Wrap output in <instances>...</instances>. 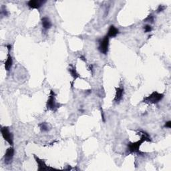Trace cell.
I'll return each mask as SVG.
<instances>
[{
	"label": "cell",
	"instance_id": "6da1fadb",
	"mask_svg": "<svg viewBox=\"0 0 171 171\" xmlns=\"http://www.w3.org/2000/svg\"><path fill=\"white\" fill-rule=\"evenodd\" d=\"M139 133L141 134V138H140L139 141L135 142H130L129 144H128V150L130 153H139V154H144V153H142V152L140 151L139 149L140 146L145 141H151V137H149V135L146 132H144V131H139Z\"/></svg>",
	"mask_w": 171,
	"mask_h": 171
},
{
	"label": "cell",
	"instance_id": "7a4b0ae2",
	"mask_svg": "<svg viewBox=\"0 0 171 171\" xmlns=\"http://www.w3.org/2000/svg\"><path fill=\"white\" fill-rule=\"evenodd\" d=\"M164 97L163 94L158 93L156 91H154L148 96L145 97L143 100V102L145 103H150V104H156L159 101H160Z\"/></svg>",
	"mask_w": 171,
	"mask_h": 171
},
{
	"label": "cell",
	"instance_id": "3957f363",
	"mask_svg": "<svg viewBox=\"0 0 171 171\" xmlns=\"http://www.w3.org/2000/svg\"><path fill=\"white\" fill-rule=\"evenodd\" d=\"M55 93L53 92V90L50 91V96H49V98L47 101V104H46V107L47 109L49 110H51V111H56L58 108H59V104H57L56 102V99H55Z\"/></svg>",
	"mask_w": 171,
	"mask_h": 171
},
{
	"label": "cell",
	"instance_id": "277c9868",
	"mask_svg": "<svg viewBox=\"0 0 171 171\" xmlns=\"http://www.w3.org/2000/svg\"><path fill=\"white\" fill-rule=\"evenodd\" d=\"M1 132L4 139L6 140L7 142H8L9 144L11 146H12L13 144V137L11 133L10 132V131H9L8 127H7V126H4V127H2L1 129Z\"/></svg>",
	"mask_w": 171,
	"mask_h": 171
},
{
	"label": "cell",
	"instance_id": "5b68a950",
	"mask_svg": "<svg viewBox=\"0 0 171 171\" xmlns=\"http://www.w3.org/2000/svg\"><path fill=\"white\" fill-rule=\"evenodd\" d=\"M109 47V37L107 36H105L104 38L100 40L99 42V46H98V50L103 54H106L108 51Z\"/></svg>",
	"mask_w": 171,
	"mask_h": 171
},
{
	"label": "cell",
	"instance_id": "8992f818",
	"mask_svg": "<svg viewBox=\"0 0 171 171\" xmlns=\"http://www.w3.org/2000/svg\"><path fill=\"white\" fill-rule=\"evenodd\" d=\"M35 160H36V163H37V165H38V170H54V168L49 167L46 165L45 161L44 160H42L39 158L37 157V156L34 155Z\"/></svg>",
	"mask_w": 171,
	"mask_h": 171
},
{
	"label": "cell",
	"instance_id": "52a82bcc",
	"mask_svg": "<svg viewBox=\"0 0 171 171\" xmlns=\"http://www.w3.org/2000/svg\"><path fill=\"white\" fill-rule=\"evenodd\" d=\"M14 155V149L12 146L9 147L6 152V154H5L4 156V161L6 164H9L11 160H12V158Z\"/></svg>",
	"mask_w": 171,
	"mask_h": 171
},
{
	"label": "cell",
	"instance_id": "ba28073f",
	"mask_svg": "<svg viewBox=\"0 0 171 171\" xmlns=\"http://www.w3.org/2000/svg\"><path fill=\"white\" fill-rule=\"evenodd\" d=\"M42 1H37V0H30L27 2V6L31 9H39L44 4Z\"/></svg>",
	"mask_w": 171,
	"mask_h": 171
},
{
	"label": "cell",
	"instance_id": "9c48e42d",
	"mask_svg": "<svg viewBox=\"0 0 171 171\" xmlns=\"http://www.w3.org/2000/svg\"><path fill=\"white\" fill-rule=\"evenodd\" d=\"M119 30L117 29V28L114 26V25H110L109 27L108 31L107 36L109 37H116L117 35L118 34Z\"/></svg>",
	"mask_w": 171,
	"mask_h": 171
},
{
	"label": "cell",
	"instance_id": "30bf717a",
	"mask_svg": "<svg viewBox=\"0 0 171 171\" xmlns=\"http://www.w3.org/2000/svg\"><path fill=\"white\" fill-rule=\"evenodd\" d=\"M124 94V89L122 88H116V95L114 98V102H118L122 100Z\"/></svg>",
	"mask_w": 171,
	"mask_h": 171
},
{
	"label": "cell",
	"instance_id": "8fae6325",
	"mask_svg": "<svg viewBox=\"0 0 171 171\" xmlns=\"http://www.w3.org/2000/svg\"><path fill=\"white\" fill-rule=\"evenodd\" d=\"M4 64H5V69H6V70H7V71L10 70L11 68V66H12V64H13V60H12V57L11 56L9 52L8 53V58H7V60L6 62H5Z\"/></svg>",
	"mask_w": 171,
	"mask_h": 171
},
{
	"label": "cell",
	"instance_id": "7c38bea8",
	"mask_svg": "<svg viewBox=\"0 0 171 171\" xmlns=\"http://www.w3.org/2000/svg\"><path fill=\"white\" fill-rule=\"evenodd\" d=\"M42 23L44 30H48L51 27V22H50V19L47 17H44L42 19Z\"/></svg>",
	"mask_w": 171,
	"mask_h": 171
},
{
	"label": "cell",
	"instance_id": "4fadbf2b",
	"mask_svg": "<svg viewBox=\"0 0 171 171\" xmlns=\"http://www.w3.org/2000/svg\"><path fill=\"white\" fill-rule=\"evenodd\" d=\"M70 66H71V68H69V72H70V73L71 74L72 76L73 77L74 79V80H76L77 78H80V76L79 74L76 72V68H74L73 66H72V65H70Z\"/></svg>",
	"mask_w": 171,
	"mask_h": 171
},
{
	"label": "cell",
	"instance_id": "5bb4252c",
	"mask_svg": "<svg viewBox=\"0 0 171 171\" xmlns=\"http://www.w3.org/2000/svg\"><path fill=\"white\" fill-rule=\"evenodd\" d=\"M39 127H40V129L42 132H45V131L48 130V126L46 122H42V124L39 125Z\"/></svg>",
	"mask_w": 171,
	"mask_h": 171
},
{
	"label": "cell",
	"instance_id": "9a60e30c",
	"mask_svg": "<svg viewBox=\"0 0 171 171\" xmlns=\"http://www.w3.org/2000/svg\"><path fill=\"white\" fill-rule=\"evenodd\" d=\"M144 22H151L153 23L154 22V17L152 15H149L148 17L144 20Z\"/></svg>",
	"mask_w": 171,
	"mask_h": 171
},
{
	"label": "cell",
	"instance_id": "2e32d148",
	"mask_svg": "<svg viewBox=\"0 0 171 171\" xmlns=\"http://www.w3.org/2000/svg\"><path fill=\"white\" fill-rule=\"evenodd\" d=\"M144 32L146 33H148V32H151V30H152V27L150 25H146L144 27Z\"/></svg>",
	"mask_w": 171,
	"mask_h": 171
},
{
	"label": "cell",
	"instance_id": "e0dca14e",
	"mask_svg": "<svg viewBox=\"0 0 171 171\" xmlns=\"http://www.w3.org/2000/svg\"><path fill=\"white\" fill-rule=\"evenodd\" d=\"M165 9V6H159L158 8L157 9V12L159 13V12H160V11H163Z\"/></svg>",
	"mask_w": 171,
	"mask_h": 171
},
{
	"label": "cell",
	"instance_id": "ac0fdd59",
	"mask_svg": "<svg viewBox=\"0 0 171 171\" xmlns=\"http://www.w3.org/2000/svg\"><path fill=\"white\" fill-rule=\"evenodd\" d=\"M165 128H171V122L170 121H168L166 122V124L165 125Z\"/></svg>",
	"mask_w": 171,
	"mask_h": 171
}]
</instances>
